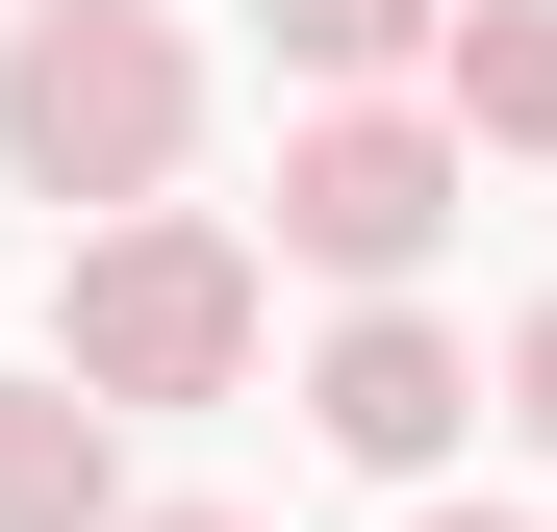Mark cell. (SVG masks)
I'll use <instances>...</instances> for the list:
<instances>
[{"label": "cell", "mask_w": 557, "mask_h": 532, "mask_svg": "<svg viewBox=\"0 0 557 532\" xmlns=\"http://www.w3.org/2000/svg\"><path fill=\"white\" fill-rule=\"evenodd\" d=\"M278 76L305 102H381V76H431V0H278Z\"/></svg>", "instance_id": "7"}, {"label": "cell", "mask_w": 557, "mask_h": 532, "mask_svg": "<svg viewBox=\"0 0 557 532\" xmlns=\"http://www.w3.org/2000/svg\"><path fill=\"white\" fill-rule=\"evenodd\" d=\"M102 532H253V507H102Z\"/></svg>", "instance_id": "9"}, {"label": "cell", "mask_w": 557, "mask_h": 532, "mask_svg": "<svg viewBox=\"0 0 557 532\" xmlns=\"http://www.w3.org/2000/svg\"><path fill=\"white\" fill-rule=\"evenodd\" d=\"M51 381H76V406H228V381H253V228L102 203L76 280H51Z\"/></svg>", "instance_id": "2"}, {"label": "cell", "mask_w": 557, "mask_h": 532, "mask_svg": "<svg viewBox=\"0 0 557 532\" xmlns=\"http://www.w3.org/2000/svg\"><path fill=\"white\" fill-rule=\"evenodd\" d=\"M406 532H532V507H406Z\"/></svg>", "instance_id": "10"}, {"label": "cell", "mask_w": 557, "mask_h": 532, "mask_svg": "<svg viewBox=\"0 0 557 532\" xmlns=\"http://www.w3.org/2000/svg\"><path fill=\"white\" fill-rule=\"evenodd\" d=\"M102 507H127V406L0 381V532H102Z\"/></svg>", "instance_id": "6"}, {"label": "cell", "mask_w": 557, "mask_h": 532, "mask_svg": "<svg viewBox=\"0 0 557 532\" xmlns=\"http://www.w3.org/2000/svg\"><path fill=\"white\" fill-rule=\"evenodd\" d=\"M431 127L456 152H557V0H431Z\"/></svg>", "instance_id": "5"}, {"label": "cell", "mask_w": 557, "mask_h": 532, "mask_svg": "<svg viewBox=\"0 0 557 532\" xmlns=\"http://www.w3.org/2000/svg\"><path fill=\"white\" fill-rule=\"evenodd\" d=\"M482 406H507V431H532V457H557V305L507 330V381H482Z\"/></svg>", "instance_id": "8"}, {"label": "cell", "mask_w": 557, "mask_h": 532, "mask_svg": "<svg viewBox=\"0 0 557 532\" xmlns=\"http://www.w3.org/2000/svg\"><path fill=\"white\" fill-rule=\"evenodd\" d=\"M456 203H482V152H456L431 102H305V127H278V253L355 280V305H406Z\"/></svg>", "instance_id": "3"}, {"label": "cell", "mask_w": 557, "mask_h": 532, "mask_svg": "<svg viewBox=\"0 0 557 532\" xmlns=\"http://www.w3.org/2000/svg\"><path fill=\"white\" fill-rule=\"evenodd\" d=\"M305 431H330L355 482H431L456 431H482V355H456L431 305H355V330H330V381H305Z\"/></svg>", "instance_id": "4"}, {"label": "cell", "mask_w": 557, "mask_h": 532, "mask_svg": "<svg viewBox=\"0 0 557 532\" xmlns=\"http://www.w3.org/2000/svg\"><path fill=\"white\" fill-rule=\"evenodd\" d=\"M177 152H203V51L152 0H26L0 26V177L26 203H152Z\"/></svg>", "instance_id": "1"}]
</instances>
